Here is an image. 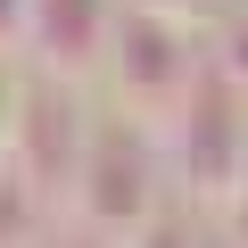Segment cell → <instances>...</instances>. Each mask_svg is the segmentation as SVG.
I'll list each match as a JSON object with an SVG mask.
<instances>
[{
    "label": "cell",
    "mask_w": 248,
    "mask_h": 248,
    "mask_svg": "<svg viewBox=\"0 0 248 248\" xmlns=\"http://www.w3.org/2000/svg\"><path fill=\"white\" fill-rule=\"evenodd\" d=\"M25 42V0H0V50Z\"/></svg>",
    "instance_id": "obj_11"
},
{
    "label": "cell",
    "mask_w": 248,
    "mask_h": 248,
    "mask_svg": "<svg viewBox=\"0 0 248 248\" xmlns=\"http://www.w3.org/2000/svg\"><path fill=\"white\" fill-rule=\"evenodd\" d=\"M83 133H91V116L75 108V83L58 75H33L17 91V141H9V166L58 207L75 199V166H83Z\"/></svg>",
    "instance_id": "obj_4"
},
{
    "label": "cell",
    "mask_w": 248,
    "mask_h": 248,
    "mask_svg": "<svg viewBox=\"0 0 248 248\" xmlns=\"http://www.w3.org/2000/svg\"><path fill=\"white\" fill-rule=\"evenodd\" d=\"M50 248H133V240H116V232H91V223H75V232H58Z\"/></svg>",
    "instance_id": "obj_8"
},
{
    "label": "cell",
    "mask_w": 248,
    "mask_h": 248,
    "mask_svg": "<svg viewBox=\"0 0 248 248\" xmlns=\"http://www.w3.org/2000/svg\"><path fill=\"white\" fill-rule=\"evenodd\" d=\"M124 9H149V17H174V25H190V17H207L215 0H124Z\"/></svg>",
    "instance_id": "obj_7"
},
{
    "label": "cell",
    "mask_w": 248,
    "mask_h": 248,
    "mask_svg": "<svg viewBox=\"0 0 248 248\" xmlns=\"http://www.w3.org/2000/svg\"><path fill=\"white\" fill-rule=\"evenodd\" d=\"M166 133H174V174L190 182V199H215L223 207L240 190V174H248V99L207 66Z\"/></svg>",
    "instance_id": "obj_3"
},
{
    "label": "cell",
    "mask_w": 248,
    "mask_h": 248,
    "mask_svg": "<svg viewBox=\"0 0 248 248\" xmlns=\"http://www.w3.org/2000/svg\"><path fill=\"white\" fill-rule=\"evenodd\" d=\"M99 66L116 75L124 116H141V124H174L182 99H190V83L207 75V58L190 50V25L149 17V9H116V33H108Z\"/></svg>",
    "instance_id": "obj_2"
},
{
    "label": "cell",
    "mask_w": 248,
    "mask_h": 248,
    "mask_svg": "<svg viewBox=\"0 0 248 248\" xmlns=\"http://www.w3.org/2000/svg\"><path fill=\"white\" fill-rule=\"evenodd\" d=\"M9 141H17V83L0 75V166H9Z\"/></svg>",
    "instance_id": "obj_10"
},
{
    "label": "cell",
    "mask_w": 248,
    "mask_h": 248,
    "mask_svg": "<svg viewBox=\"0 0 248 248\" xmlns=\"http://www.w3.org/2000/svg\"><path fill=\"white\" fill-rule=\"evenodd\" d=\"M215 75H223V83H232V91L248 99V9H240V17L223 25V58H215Z\"/></svg>",
    "instance_id": "obj_6"
},
{
    "label": "cell",
    "mask_w": 248,
    "mask_h": 248,
    "mask_svg": "<svg viewBox=\"0 0 248 248\" xmlns=\"http://www.w3.org/2000/svg\"><path fill=\"white\" fill-rule=\"evenodd\" d=\"M75 223L141 240L166 215V157H157V124L141 116H91L83 133V166H75Z\"/></svg>",
    "instance_id": "obj_1"
},
{
    "label": "cell",
    "mask_w": 248,
    "mask_h": 248,
    "mask_svg": "<svg viewBox=\"0 0 248 248\" xmlns=\"http://www.w3.org/2000/svg\"><path fill=\"white\" fill-rule=\"evenodd\" d=\"M116 9L124 0H25V50L42 75L75 83L108 58V33H116Z\"/></svg>",
    "instance_id": "obj_5"
},
{
    "label": "cell",
    "mask_w": 248,
    "mask_h": 248,
    "mask_svg": "<svg viewBox=\"0 0 248 248\" xmlns=\"http://www.w3.org/2000/svg\"><path fill=\"white\" fill-rule=\"evenodd\" d=\"M240 9H248V0H240Z\"/></svg>",
    "instance_id": "obj_12"
},
{
    "label": "cell",
    "mask_w": 248,
    "mask_h": 248,
    "mask_svg": "<svg viewBox=\"0 0 248 248\" xmlns=\"http://www.w3.org/2000/svg\"><path fill=\"white\" fill-rule=\"evenodd\" d=\"M223 223H232V248H248V174H240V190L223 199Z\"/></svg>",
    "instance_id": "obj_9"
}]
</instances>
